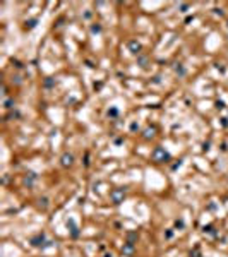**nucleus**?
I'll return each mask as SVG.
<instances>
[{
  "label": "nucleus",
  "mask_w": 228,
  "mask_h": 257,
  "mask_svg": "<svg viewBox=\"0 0 228 257\" xmlns=\"http://www.w3.org/2000/svg\"><path fill=\"white\" fill-rule=\"evenodd\" d=\"M153 159L154 161H158V163H163V161H168L170 159V154L163 149V147H154V151H153Z\"/></svg>",
  "instance_id": "f257e3e1"
},
{
  "label": "nucleus",
  "mask_w": 228,
  "mask_h": 257,
  "mask_svg": "<svg viewBox=\"0 0 228 257\" xmlns=\"http://www.w3.org/2000/svg\"><path fill=\"white\" fill-rule=\"evenodd\" d=\"M110 199H112L113 204H120V202H124L125 190H124V189H115V190H112V192H110Z\"/></svg>",
  "instance_id": "f03ea898"
},
{
  "label": "nucleus",
  "mask_w": 228,
  "mask_h": 257,
  "mask_svg": "<svg viewBox=\"0 0 228 257\" xmlns=\"http://www.w3.org/2000/svg\"><path fill=\"white\" fill-rule=\"evenodd\" d=\"M127 46H129V50H130L134 55H141V43H139V41L130 40V41L127 43Z\"/></svg>",
  "instance_id": "7ed1b4c3"
},
{
  "label": "nucleus",
  "mask_w": 228,
  "mask_h": 257,
  "mask_svg": "<svg viewBox=\"0 0 228 257\" xmlns=\"http://www.w3.org/2000/svg\"><path fill=\"white\" fill-rule=\"evenodd\" d=\"M43 242H45V235H43V233H40L38 237L31 238V243H33L34 247H46V243H43Z\"/></svg>",
  "instance_id": "20e7f679"
},
{
  "label": "nucleus",
  "mask_w": 228,
  "mask_h": 257,
  "mask_svg": "<svg viewBox=\"0 0 228 257\" xmlns=\"http://www.w3.org/2000/svg\"><path fill=\"white\" fill-rule=\"evenodd\" d=\"M60 161H62V166H71L72 161H74V156H72L71 153H65V154L62 156V159H60Z\"/></svg>",
  "instance_id": "39448f33"
},
{
  "label": "nucleus",
  "mask_w": 228,
  "mask_h": 257,
  "mask_svg": "<svg viewBox=\"0 0 228 257\" xmlns=\"http://www.w3.org/2000/svg\"><path fill=\"white\" fill-rule=\"evenodd\" d=\"M122 254H124V255H132L134 254V243L127 242V243L122 247Z\"/></svg>",
  "instance_id": "423d86ee"
},
{
  "label": "nucleus",
  "mask_w": 228,
  "mask_h": 257,
  "mask_svg": "<svg viewBox=\"0 0 228 257\" xmlns=\"http://www.w3.org/2000/svg\"><path fill=\"white\" fill-rule=\"evenodd\" d=\"M67 226H69V228H71V235L74 238H77L79 237V230H77V226H75V223L72 220H69V223H67Z\"/></svg>",
  "instance_id": "0eeeda50"
},
{
  "label": "nucleus",
  "mask_w": 228,
  "mask_h": 257,
  "mask_svg": "<svg viewBox=\"0 0 228 257\" xmlns=\"http://www.w3.org/2000/svg\"><path fill=\"white\" fill-rule=\"evenodd\" d=\"M148 62H149V58L146 57V55H137V64H139V65L142 67V69H146V67H148Z\"/></svg>",
  "instance_id": "6e6552de"
},
{
  "label": "nucleus",
  "mask_w": 228,
  "mask_h": 257,
  "mask_svg": "<svg viewBox=\"0 0 228 257\" xmlns=\"http://www.w3.org/2000/svg\"><path fill=\"white\" fill-rule=\"evenodd\" d=\"M175 72H177L180 77H183V76H185V69H183L182 64H177V65H175Z\"/></svg>",
  "instance_id": "1a4fd4ad"
},
{
  "label": "nucleus",
  "mask_w": 228,
  "mask_h": 257,
  "mask_svg": "<svg viewBox=\"0 0 228 257\" xmlns=\"http://www.w3.org/2000/svg\"><path fill=\"white\" fill-rule=\"evenodd\" d=\"M34 180H36V175H34V173H28V175H26V178H24V182H26L28 185H31Z\"/></svg>",
  "instance_id": "9d476101"
},
{
  "label": "nucleus",
  "mask_w": 228,
  "mask_h": 257,
  "mask_svg": "<svg viewBox=\"0 0 228 257\" xmlns=\"http://www.w3.org/2000/svg\"><path fill=\"white\" fill-rule=\"evenodd\" d=\"M154 132H156V129H154V127H149V129H146V132H144V137H146V139L153 137V135H154Z\"/></svg>",
  "instance_id": "9b49d317"
},
{
  "label": "nucleus",
  "mask_w": 228,
  "mask_h": 257,
  "mask_svg": "<svg viewBox=\"0 0 228 257\" xmlns=\"http://www.w3.org/2000/svg\"><path fill=\"white\" fill-rule=\"evenodd\" d=\"M4 106H5V108H7V110H12V108H14V99L7 98V99H5V101H4Z\"/></svg>",
  "instance_id": "f8f14e48"
},
{
  "label": "nucleus",
  "mask_w": 228,
  "mask_h": 257,
  "mask_svg": "<svg viewBox=\"0 0 228 257\" xmlns=\"http://www.w3.org/2000/svg\"><path fill=\"white\" fill-rule=\"evenodd\" d=\"M53 84H55V79H52V77H46L45 82H43V86H45V87H52Z\"/></svg>",
  "instance_id": "ddd939ff"
},
{
  "label": "nucleus",
  "mask_w": 228,
  "mask_h": 257,
  "mask_svg": "<svg viewBox=\"0 0 228 257\" xmlns=\"http://www.w3.org/2000/svg\"><path fill=\"white\" fill-rule=\"evenodd\" d=\"M38 202H40V208H43V209H46V208H48V199H46V197L40 199Z\"/></svg>",
  "instance_id": "4468645a"
},
{
  "label": "nucleus",
  "mask_w": 228,
  "mask_h": 257,
  "mask_svg": "<svg viewBox=\"0 0 228 257\" xmlns=\"http://www.w3.org/2000/svg\"><path fill=\"white\" fill-rule=\"evenodd\" d=\"M34 26H36V19H31V21H26V28H34Z\"/></svg>",
  "instance_id": "2eb2a0df"
},
{
  "label": "nucleus",
  "mask_w": 228,
  "mask_h": 257,
  "mask_svg": "<svg viewBox=\"0 0 228 257\" xmlns=\"http://www.w3.org/2000/svg\"><path fill=\"white\" fill-rule=\"evenodd\" d=\"M127 237H129V242H130V243H134V240L137 238V233H129Z\"/></svg>",
  "instance_id": "dca6fc26"
},
{
  "label": "nucleus",
  "mask_w": 228,
  "mask_h": 257,
  "mask_svg": "<svg viewBox=\"0 0 228 257\" xmlns=\"http://www.w3.org/2000/svg\"><path fill=\"white\" fill-rule=\"evenodd\" d=\"M17 117H19V113H17V111H14V113H9L7 117H5V118H7V120H10V118H17Z\"/></svg>",
  "instance_id": "f3484780"
},
{
  "label": "nucleus",
  "mask_w": 228,
  "mask_h": 257,
  "mask_svg": "<svg viewBox=\"0 0 228 257\" xmlns=\"http://www.w3.org/2000/svg\"><path fill=\"white\" fill-rule=\"evenodd\" d=\"M117 108H112V110H108V117H117Z\"/></svg>",
  "instance_id": "a211bd4d"
},
{
  "label": "nucleus",
  "mask_w": 228,
  "mask_h": 257,
  "mask_svg": "<svg viewBox=\"0 0 228 257\" xmlns=\"http://www.w3.org/2000/svg\"><path fill=\"white\" fill-rule=\"evenodd\" d=\"M175 226H177V228H183V221L182 220H177V221H175Z\"/></svg>",
  "instance_id": "6ab92c4d"
},
{
  "label": "nucleus",
  "mask_w": 228,
  "mask_h": 257,
  "mask_svg": "<svg viewBox=\"0 0 228 257\" xmlns=\"http://www.w3.org/2000/svg\"><path fill=\"white\" fill-rule=\"evenodd\" d=\"M12 64H14V65L17 67V69H22V64H21L19 60H12Z\"/></svg>",
  "instance_id": "aec40b11"
},
{
  "label": "nucleus",
  "mask_w": 228,
  "mask_h": 257,
  "mask_svg": "<svg viewBox=\"0 0 228 257\" xmlns=\"http://www.w3.org/2000/svg\"><path fill=\"white\" fill-rule=\"evenodd\" d=\"M91 31H93V33H100V31H101V28H100V26H93V28H91Z\"/></svg>",
  "instance_id": "412c9836"
},
{
  "label": "nucleus",
  "mask_w": 228,
  "mask_h": 257,
  "mask_svg": "<svg viewBox=\"0 0 228 257\" xmlns=\"http://www.w3.org/2000/svg\"><path fill=\"white\" fill-rule=\"evenodd\" d=\"M187 9H189V5H187V4L180 5V12H187Z\"/></svg>",
  "instance_id": "4be33fe9"
},
{
  "label": "nucleus",
  "mask_w": 228,
  "mask_h": 257,
  "mask_svg": "<svg viewBox=\"0 0 228 257\" xmlns=\"http://www.w3.org/2000/svg\"><path fill=\"white\" fill-rule=\"evenodd\" d=\"M191 257H199V250L195 249V250H194V252H191Z\"/></svg>",
  "instance_id": "5701e85b"
},
{
  "label": "nucleus",
  "mask_w": 228,
  "mask_h": 257,
  "mask_svg": "<svg viewBox=\"0 0 228 257\" xmlns=\"http://www.w3.org/2000/svg\"><path fill=\"white\" fill-rule=\"evenodd\" d=\"M204 231H207V233H213V226H204Z\"/></svg>",
  "instance_id": "b1692460"
},
{
  "label": "nucleus",
  "mask_w": 228,
  "mask_h": 257,
  "mask_svg": "<svg viewBox=\"0 0 228 257\" xmlns=\"http://www.w3.org/2000/svg\"><path fill=\"white\" fill-rule=\"evenodd\" d=\"M165 237H166V238H172V237H173V231H166Z\"/></svg>",
  "instance_id": "393cba45"
},
{
  "label": "nucleus",
  "mask_w": 228,
  "mask_h": 257,
  "mask_svg": "<svg viewBox=\"0 0 228 257\" xmlns=\"http://www.w3.org/2000/svg\"><path fill=\"white\" fill-rule=\"evenodd\" d=\"M214 12H216V14H220V16H223V10H221V9H214Z\"/></svg>",
  "instance_id": "a878e982"
}]
</instances>
